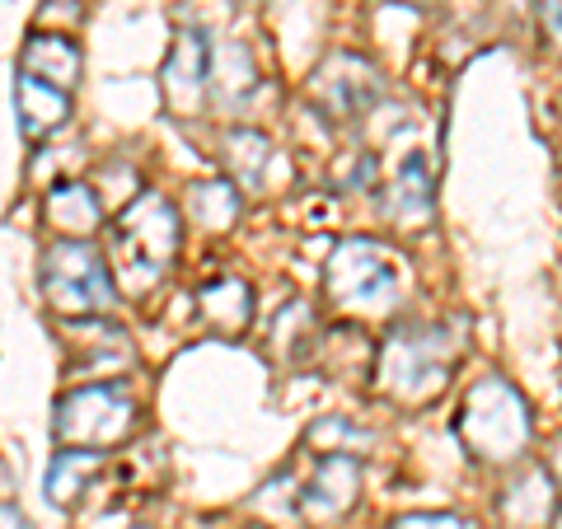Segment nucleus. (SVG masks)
<instances>
[{
    "mask_svg": "<svg viewBox=\"0 0 562 529\" xmlns=\"http://www.w3.org/2000/svg\"><path fill=\"white\" fill-rule=\"evenodd\" d=\"M38 286L52 314L61 319H109L117 309L113 268L90 239H57L43 249Z\"/></svg>",
    "mask_w": 562,
    "mask_h": 529,
    "instance_id": "obj_4",
    "label": "nucleus"
},
{
    "mask_svg": "<svg viewBox=\"0 0 562 529\" xmlns=\"http://www.w3.org/2000/svg\"><path fill=\"white\" fill-rule=\"evenodd\" d=\"M398 529H479L469 516H460V510H413V516L394 520Z\"/></svg>",
    "mask_w": 562,
    "mask_h": 529,
    "instance_id": "obj_22",
    "label": "nucleus"
},
{
    "mask_svg": "<svg viewBox=\"0 0 562 529\" xmlns=\"http://www.w3.org/2000/svg\"><path fill=\"white\" fill-rule=\"evenodd\" d=\"M454 361H460V338L446 324L408 319V324H394L390 338L380 342L375 380L384 398L417 408V403H431L450 384Z\"/></svg>",
    "mask_w": 562,
    "mask_h": 529,
    "instance_id": "obj_2",
    "label": "nucleus"
},
{
    "mask_svg": "<svg viewBox=\"0 0 562 529\" xmlns=\"http://www.w3.org/2000/svg\"><path fill=\"white\" fill-rule=\"evenodd\" d=\"M403 5H436V0H403Z\"/></svg>",
    "mask_w": 562,
    "mask_h": 529,
    "instance_id": "obj_25",
    "label": "nucleus"
},
{
    "mask_svg": "<svg viewBox=\"0 0 562 529\" xmlns=\"http://www.w3.org/2000/svg\"><path fill=\"white\" fill-rule=\"evenodd\" d=\"M305 440L319 446V454H357V450L371 446V431L357 427L351 417H319Z\"/></svg>",
    "mask_w": 562,
    "mask_h": 529,
    "instance_id": "obj_20",
    "label": "nucleus"
},
{
    "mask_svg": "<svg viewBox=\"0 0 562 529\" xmlns=\"http://www.w3.org/2000/svg\"><path fill=\"white\" fill-rule=\"evenodd\" d=\"M198 314L216 338H244L254 328V286L239 277H216L198 291Z\"/></svg>",
    "mask_w": 562,
    "mask_h": 529,
    "instance_id": "obj_16",
    "label": "nucleus"
},
{
    "mask_svg": "<svg viewBox=\"0 0 562 529\" xmlns=\"http://www.w3.org/2000/svg\"><path fill=\"white\" fill-rule=\"evenodd\" d=\"M454 436L479 464H516L535 436L530 398L502 375L473 380L454 413Z\"/></svg>",
    "mask_w": 562,
    "mask_h": 529,
    "instance_id": "obj_3",
    "label": "nucleus"
},
{
    "mask_svg": "<svg viewBox=\"0 0 562 529\" xmlns=\"http://www.w3.org/2000/svg\"><path fill=\"white\" fill-rule=\"evenodd\" d=\"M239 211H244V192L231 179H206V183L188 188V216L198 230L225 235L239 221Z\"/></svg>",
    "mask_w": 562,
    "mask_h": 529,
    "instance_id": "obj_19",
    "label": "nucleus"
},
{
    "mask_svg": "<svg viewBox=\"0 0 562 529\" xmlns=\"http://www.w3.org/2000/svg\"><path fill=\"white\" fill-rule=\"evenodd\" d=\"M136 431V394L122 380L80 384L52 403V440L66 450H113Z\"/></svg>",
    "mask_w": 562,
    "mask_h": 529,
    "instance_id": "obj_6",
    "label": "nucleus"
},
{
    "mask_svg": "<svg viewBox=\"0 0 562 529\" xmlns=\"http://www.w3.org/2000/svg\"><path fill=\"white\" fill-rule=\"evenodd\" d=\"M535 10H539V24L549 33V43L562 52V0H535Z\"/></svg>",
    "mask_w": 562,
    "mask_h": 529,
    "instance_id": "obj_23",
    "label": "nucleus"
},
{
    "mask_svg": "<svg viewBox=\"0 0 562 529\" xmlns=\"http://www.w3.org/2000/svg\"><path fill=\"white\" fill-rule=\"evenodd\" d=\"M43 221L57 239H90L103 225L99 188L80 179H57L43 192Z\"/></svg>",
    "mask_w": 562,
    "mask_h": 529,
    "instance_id": "obj_12",
    "label": "nucleus"
},
{
    "mask_svg": "<svg viewBox=\"0 0 562 529\" xmlns=\"http://www.w3.org/2000/svg\"><path fill=\"white\" fill-rule=\"evenodd\" d=\"M497 516L506 529H549L558 520V479L543 464L516 469L497 497Z\"/></svg>",
    "mask_w": 562,
    "mask_h": 529,
    "instance_id": "obj_11",
    "label": "nucleus"
},
{
    "mask_svg": "<svg viewBox=\"0 0 562 529\" xmlns=\"http://www.w3.org/2000/svg\"><path fill=\"white\" fill-rule=\"evenodd\" d=\"M380 94H384L380 66L371 57H361V52H333L310 80L314 109H324L333 122H351V117L371 113Z\"/></svg>",
    "mask_w": 562,
    "mask_h": 529,
    "instance_id": "obj_7",
    "label": "nucleus"
},
{
    "mask_svg": "<svg viewBox=\"0 0 562 529\" xmlns=\"http://www.w3.org/2000/svg\"><path fill=\"white\" fill-rule=\"evenodd\" d=\"M103 460L109 454L103 450H57L47 460V473H43V492H47V502L57 506V510H70L80 502V492L94 483V473L103 469Z\"/></svg>",
    "mask_w": 562,
    "mask_h": 529,
    "instance_id": "obj_17",
    "label": "nucleus"
},
{
    "mask_svg": "<svg viewBox=\"0 0 562 529\" xmlns=\"http://www.w3.org/2000/svg\"><path fill=\"white\" fill-rule=\"evenodd\" d=\"M211 66H216L211 29L198 20H183L165 52V66H160V90L183 117H192L211 99Z\"/></svg>",
    "mask_w": 562,
    "mask_h": 529,
    "instance_id": "obj_8",
    "label": "nucleus"
},
{
    "mask_svg": "<svg viewBox=\"0 0 562 529\" xmlns=\"http://www.w3.org/2000/svg\"><path fill=\"white\" fill-rule=\"evenodd\" d=\"M221 160L231 169V183L239 192H277V183L291 179L277 140L258 127H231L221 140Z\"/></svg>",
    "mask_w": 562,
    "mask_h": 529,
    "instance_id": "obj_10",
    "label": "nucleus"
},
{
    "mask_svg": "<svg viewBox=\"0 0 562 529\" xmlns=\"http://www.w3.org/2000/svg\"><path fill=\"white\" fill-rule=\"evenodd\" d=\"M268 5H277V10H281V5H291V0H268Z\"/></svg>",
    "mask_w": 562,
    "mask_h": 529,
    "instance_id": "obj_26",
    "label": "nucleus"
},
{
    "mask_svg": "<svg viewBox=\"0 0 562 529\" xmlns=\"http://www.w3.org/2000/svg\"><path fill=\"white\" fill-rule=\"evenodd\" d=\"M553 529H562V506H558V520H553Z\"/></svg>",
    "mask_w": 562,
    "mask_h": 529,
    "instance_id": "obj_27",
    "label": "nucleus"
},
{
    "mask_svg": "<svg viewBox=\"0 0 562 529\" xmlns=\"http://www.w3.org/2000/svg\"><path fill=\"white\" fill-rule=\"evenodd\" d=\"M361 483H366V473L357 454H319L305 487L295 492V510H301L305 525H338L357 510Z\"/></svg>",
    "mask_w": 562,
    "mask_h": 529,
    "instance_id": "obj_9",
    "label": "nucleus"
},
{
    "mask_svg": "<svg viewBox=\"0 0 562 529\" xmlns=\"http://www.w3.org/2000/svg\"><path fill=\"white\" fill-rule=\"evenodd\" d=\"M543 460H549V473L562 483V436H553V440H549V454H543Z\"/></svg>",
    "mask_w": 562,
    "mask_h": 529,
    "instance_id": "obj_24",
    "label": "nucleus"
},
{
    "mask_svg": "<svg viewBox=\"0 0 562 529\" xmlns=\"http://www.w3.org/2000/svg\"><path fill=\"white\" fill-rule=\"evenodd\" d=\"M249 529H268V525H249Z\"/></svg>",
    "mask_w": 562,
    "mask_h": 529,
    "instance_id": "obj_29",
    "label": "nucleus"
},
{
    "mask_svg": "<svg viewBox=\"0 0 562 529\" xmlns=\"http://www.w3.org/2000/svg\"><path fill=\"white\" fill-rule=\"evenodd\" d=\"M254 90H258L254 52L244 43L216 47V66H211V103H216V109H239Z\"/></svg>",
    "mask_w": 562,
    "mask_h": 529,
    "instance_id": "obj_18",
    "label": "nucleus"
},
{
    "mask_svg": "<svg viewBox=\"0 0 562 529\" xmlns=\"http://www.w3.org/2000/svg\"><path fill=\"white\" fill-rule=\"evenodd\" d=\"M390 529H398V525H390Z\"/></svg>",
    "mask_w": 562,
    "mask_h": 529,
    "instance_id": "obj_30",
    "label": "nucleus"
},
{
    "mask_svg": "<svg viewBox=\"0 0 562 529\" xmlns=\"http://www.w3.org/2000/svg\"><path fill=\"white\" fill-rule=\"evenodd\" d=\"M431 211H436V179H431L427 160H422V150H413V155H403L394 179L384 183V216L394 225L417 230V225L431 221Z\"/></svg>",
    "mask_w": 562,
    "mask_h": 529,
    "instance_id": "obj_13",
    "label": "nucleus"
},
{
    "mask_svg": "<svg viewBox=\"0 0 562 529\" xmlns=\"http://www.w3.org/2000/svg\"><path fill=\"white\" fill-rule=\"evenodd\" d=\"M80 70H85V57H80V47L70 43L66 33L33 29L24 38V47H20V76L57 85V90H66V94L80 85Z\"/></svg>",
    "mask_w": 562,
    "mask_h": 529,
    "instance_id": "obj_15",
    "label": "nucleus"
},
{
    "mask_svg": "<svg viewBox=\"0 0 562 529\" xmlns=\"http://www.w3.org/2000/svg\"><path fill=\"white\" fill-rule=\"evenodd\" d=\"M403 291V262L380 239H342L324 262V295L328 305L347 314H384L394 309Z\"/></svg>",
    "mask_w": 562,
    "mask_h": 529,
    "instance_id": "obj_5",
    "label": "nucleus"
},
{
    "mask_svg": "<svg viewBox=\"0 0 562 529\" xmlns=\"http://www.w3.org/2000/svg\"><path fill=\"white\" fill-rule=\"evenodd\" d=\"M14 122H20V136L29 146H43L70 122V94L33 76H14Z\"/></svg>",
    "mask_w": 562,
    "mask_h": 529,
    "instance_id": "obj_14",
    "label": "nucleus"
},
{
    "mask_svg": "<svg viewBox=\"0 0 562 529\" xmlns=\"http://www.w3.org/2000/svg\"><path fill=\"white\" fill-rule=\"evenodd\" d=\"M109 249H113V272L122 277V286L132 295L155 291L183 249L179 206H173L165 192H136V198L117 211V221L109 230Z\"/></svg>",
    "mask_w": 562,
    "mask_h": 529,
    "instance_id": "obj_1",
    "label": "nucleus"
},
{
    "mask_svg": "<svg viewBox=\"0 0 562 529\" xmlns=\"http://www.w3.org/2000/svg\"><path fill=\"white\" fill-rule=\"evenodd\" d=\"M132 529H150V525H132Z\"/></svg>",
    "mask_w": 562,
    "mask_h": 529,
    "instance_id": "obj_28",
    "label": "nucleus"
},
{
    "mask_svg": "<svg viewBox=\"0 0 562 529\" xmlns=\"http://www.w3.org/2000/svg\"><path fill=\"white\" fill-rule=\"evenodd\" d=\"M380 183V165L371 150H347L338 165H333V188L338 192H371Z\"/></svg>",
    "mask_w": 562,
    "mask_h": 529,
    "instance_id": "obj_21",
    "label": "nucleus"
}]
</instances>
